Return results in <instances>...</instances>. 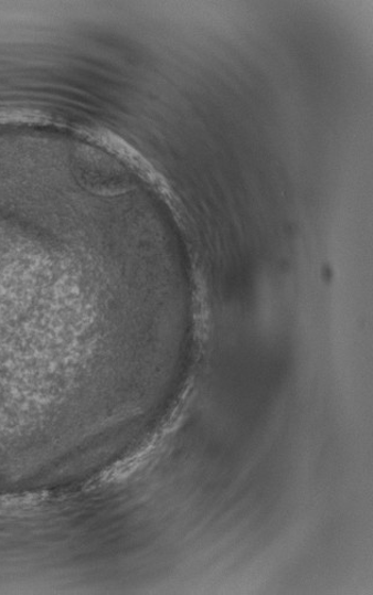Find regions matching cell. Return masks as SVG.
Returning a JSON list of instances; mask_svg holds the SVG:
<instances>
[{
    "label": "cell",
    "mask_w": 373,
    "mask_h": 595,
    "mask_svg": "<svg viewBox=\"0 0 373 595\" xmlns=\"http://www.w3.org/2000/svg\"><path fill=\"white\" fill-rule=\"evenodd\" d=\"M47 116L39 110L0 109V126L2 125H44Z\"/></svg>",
    "instance_id": "cell-1"
}]
</instances>
